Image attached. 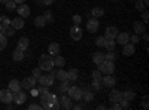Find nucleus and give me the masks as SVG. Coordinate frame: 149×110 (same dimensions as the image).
<instances>
[{
	"label": "nucleus",
	"instance_id": "obj_1",
	"mask_svg": "<svg viewBox=\"0 0 149 110\" xmlns=\"http://www.w3.org/2000/svg\"><path fill=\"white\" fill-rule=\"evenodd\" d=\"M39 67L43 70V71H49L54 68V57L52 55H40L39 58Z\"/></svg>",
	"mask_w": 149,
	"mask_h": 110
},
{
	"label": "nucleus",
	"instance_id": "obj_2",
	"mask_svg": "<svg viewBox=\"0 0 149 110\" xmlns=\"http://www.w3.org/2000/svg\"><path fill=\"white\" fill-rule=\"evenodd\" d=\"M97 70H100L102 71V75H113V71H115V64L112 63V61H103V63L100 64H97Z\"/></svg>",
	"mask_w": 149,
	"mask_h": 110
},
{
	"label": "nucleus",
	"instance_id": "obj_3",
	"mask_svg": "<svg viewBox=\"0 0 149 110\" xmlns=\"http://www.w3.org/2000/svg\"><path fill=\"white\" fill-rule=\"evenodd\" d=\"M55 94H52V92H46V94H43V95H40V106H42V109H46V110H51V104H52V100L55 98Z\"/></svg>",
	"mask_w": 149,
	"mask_h": 110
},
{
	"label": "nucleus",
	"instance_id": "obj_4",
	"mask_svg": "<svg viewBox=\"0 0 149 110\" xmlns=\"http://www.w3.org/2000/svg\"><path fill=\"white\" fill-rule=\"evenodd\" d=\"M67 94H69V97L72 100H76V101L82 100V89L79 86H69Z\"/></svg>",
	"mask_w": 149,
	"mask_h": 110
},
{
	"label": "nucleus",
	"instance_id": "obj_5",
	"mask_svg": "<svg viewBox=\"0 0 149 110\" xmlns=\"http://www.w3.org/2000/svg\"><path fill=\"white\" fill-rule=\"evenodd\" d=\"M0 101L8 104V103H12L14 101V94H12V91L8 88V89H2L0 91Z\"/></svg>",
	"mask_w": 149,
	"mask_h": 110
},
{
	"label": "nucleus",
	"instance_id": "obj_6",
	"mask_svg": "<svg viewBox=\"0 0 149 110\" xmlns=\"http://www.w3.org/2000/svg\"><path fill=\"white\" fill-rule=\"evenodd\" d=\"M82 28L81 26H78V24H73V27L70 28V37L73 40H81L82 39Z\"/></svg>",
	"mask_w": 149,
	"mask_h": 110
},
{
	"label": "nucleus",
	"instance_id": "obj_7",
	"mask_svg": "<svg viewBox=\"0 0 149 110\" xmlns=\"http://www.w3.org/2000/svg\"><path fill=\"white\" fill-rule=\"evenodd\" d=\"M98 27H100V22H98L97 18H90L88 21H86V30H88L90 33H95L98 30Z\"/></svg>",
	"mask_w": 149,
	"mask_h": 110
},
{
	"label": "nucleus",
	"instance_id": "obj_8",
	"mask_svg": "<svg viewBox=\"0 0 149 110\" xmlns=\"http://www.w3.org/2000/svg\"><path fill=\"white\" fill-rule=\"evenodd\" d=\"M36 82H37V79L36 77H33V76H29V77H26L22 82H21V88H24V89H31V88H34L36 86Z\"/></svg>",
	"mask_w": 149,
	"mask_h": 110
},
{
	"label": "nucleus",
	"instance_id": "obj_9",
	"mask_svg": "<svg viewBox=\"0 0 149 110\" xmlns=\"http://www.w3.org/2000/svg\"><path fill=\"white\" fill-rule=\"evenodd\" d=\"M26 100H27V94L26 92H22L21 89L17 91V92H14V101H15V104L21 106V104L26 103Z\"/></svg>",
	"mask_w": 149,
	"mask_h": 110
},
{
	"label": "nucleus",
	"instance_id": "obj_10",
	"mask_svg": "<svg viewBox=\"0 0 149 110\" xmlns=\"http://www.w3.org/2000/svg\"><path fill=\"white\" fill-rule=\"evenodd\" d=\"M102 83H103V86H106V88H113L116 80H115V77L112 75H104L102 77Z\"/></svg>",
	"mask_w": 149,
	"mask_h": 110
},
{
	"label": "nucleus",
	"instance_id": "obj_11",
	"mask_svg": "<svg viewBox=\"0 0 149 110\" xmlns=\"http://www.w3.org/2000/svg\"><path fill=\"white\" fill-rule=\"evenodd\" d=\"M58 100H60V106H61V109L70 110V109L73 107V104H72V98H70V97H67V95H64V94H63V97H61V98H58Z\"/></svg>",
	"mask_w": 149,
	"mask_h": 110
},
{
	"label": "nucleus",
	"instance_id": "obj_12",
	"mask_svg": "<svg viewBox=\"0 0 149 110\" xmlns=\"http://www.w3.org/2000/svg\"><path fill=\"white\" fill-rule=\"evenodd\" d=\"M17 10H18V15H19L21 18H27V17H30V6H29V5L21 3L19 6H17Z\"/></svg>",
	"mask_w": 149,
	"mask_h": 110
},
{
	"label": "nucleus",
	"instance_id": "obj_13",
	"mask_svg": "<svg viewBox=\"0 0 149 110\" xmlns=\"http://www.w3.org/2000/svg\"><path fill=\"white\" fill-rule=\"evenodd\" d=\"M45 76V86H52L54 82H55V71L54 70H49L48 75H43Z\"/></svg>",
	"mask_w": 149,
	"mask_h": 110
},
{
	"label": "nucleus",
	"instance_id": "obj_14",
	"mask_svg": "<svg viewBox=\"0 0 149 110\" xmlns=\"http://www.w3.org/2000/svg\"><path fill=\"white\" fill-rule=\"evenodd\" d=\"M133 28H134V33L136 34H142V33L146 31V24L143 21H136L133 24Z\"/></svg>",
	"mask_w": 149,
	"mask_h": 110
},
{
	"label": "nucleus",
	"instance_id": "obj_15",
	"mask_svg": "<svg viewBox=\"0 0 149 110\" xmlns=\"http://www.w3.org/2000/svg\"><path fill=\"white\" fill-rule=\"evenodd\" d=\"M29 46H30V40L27 37H19L18 42H17V48L21 51H27L29 49Z\"/></svg>",
	"mask_w": 149,
	"mask_h": 110
},
{
	"label": "nucleus",
	"instance_id": "obj_16",
	"mask_svg": "<svg viewBox=\"0 0 149 110\" xmlns=\"http://www.w3.org/2000/svg\"><path fill=\"white\" fill-rule=\"evenodd\" d=\"M118 33H119V31H118V28H116V27L110 26V27H107V28H106V31H104V37H106V39H115Z\"/></svg>",
	"mask_w": 149,
	"mask_h": 110
},
{
	"label": "nucleus",
	"instance_id": "obj_17",
	"mask_svg": "<svg viewBox=\"0 0 149 110\" xmlns=\"http://www.w3.org/2000/svg\"><path fill=\"white\" fill-rule=\"evenodd\" d=\"M115 39H116V43H119V45H125V43L130 42V34H128V33H118Z\"/></svg>",
	"mask_w": 149,
	"mask_h": 110
},
{
	"label": "nucleus",
	"instance_id": "obj_18",
	"mask_svg": "<svg viewBox=\"0 0 149 110\" xmlns=\"http://www.w3.org/2000/svg\"><path fill=\"white\" fill-rule=\"evenodd\" d=\"M124 46V49H122V54L125 55V57H131L134 52H136V48H134V45L133 43H125V45H122Z\"/></svg>",
	"mask_w": 149,
	"mask_h": 110
},
{
	"label": "nucleus",
	"instance_id": "obj_19",
	"mask_svg": "<svg viewBox=\"0 0 149 110\" xmlns=\"http://www.w3.org/2000/svg\"><path fill=\"white\" fill-rule=\"evenodd\" d=\"M121 98H122V95H121V92H119V91L112 89V91L109 92V100H110L112 103H119V101H121Z\"/></svg>",
	"mask_w": 149,
	"mask_h": 110
},
{
	"label": "nucleus",
	"instance_id": "obj_20",
	"mask_svg": "<svg viewBox=\"0 0 149 110\" xmlns=\"http://www.w3.org/2000/svg\"><path fill=\"white\" fill-rule=\"evenodd\" d=\"M10 27H14L15 30H21V28L24 27V18L18 17V18H15V19H12V21H10Z\"/></svg>",
	"mask_w": 149,
	"mask_h": 110
},
{
	"label": "nucleus",
	"instance_id": "obj_21",
	"mask_svg": "<svg viewBox=\"0 0 149 110\" xmlns=\"http://www.w3.org/2000/svg\"><path fill=\"white\" fill-rule=\"evenodd\" d=\"M58 52H60V45L58 43H51L48 46V54L49 55H52V57H55V55H58Z\"/></svg>",
	"mask_w": 149,
	"mask_h": 110
},
{
	"label": "nucleus",
	"instance_id": "obj_22",
	"mask_svg": "<svg viewBox=\"0 0 149 110\" xmlns=\"http://www.w3.org/2000/svg\"><path fill=\"white\" fill-rule=\"evenodd\" d=\"M8 88L12 91V94H14V92H17V91L21 89V83H19V80H17V79H12V80L9 82V86H8Z\"/></svg>",
	"mask_w": 149,
	"mask_h": 110
},
{
	"label": "nucleus",
	"instance_id": "obj_23",
	"mask_svg": "<svg viewBox=\"0 0 149 110\" xmlns=\"http://www.w3.org/2000/svg\"><path fill=\"white\" fill-rule=\"evenodd\" d=\"M34 26H36L37 28H43V27L46 26V19H45V17H43V15L36 17V18H34Z\"/></svg>",
	"mask_w": 149,
	"mask_h": 110
},
{
	"label": "nucleus",
	"instance_id": "obj_24",
	"mask_svg": "<svg viewBox=\"0 0 149 110\" xmlns=\"http://www.w3.org/2000/svg\"><path fill=\"white\" fill-rule=\"evenodd\" d=\"M82 100L85 101H93L94 100V94L91 89H82Z\"/></svg>",
	"mask_w": 149,
	"mask_h": 110
},
{
	"label": "nucleus",
	"instance_id": "obj_25",
	"mask_svg": "<svg viewBox=\"0 0 149 110\" xmlns=\"http://www.w3.org/2000/svg\"><path fill=\"white\" fill-rule=\"evenodd\" d=\"M24 57H26V55H24V51L18 49V48H17L14 52H12V58H14V61H22Z\"/></svg>",
	"mask_w": 149,
	"mask_h": 110
},
{
	"label": "nucleus",
	"instance_id": "obj_26",
	"mask_svg": "<svg viewBox=\"0 0 149 110\" xmlns=\"http://www.w3.org/2000/svg\"><path fill=\"white\" fill-rule=\"evenodd\" d=\"M104 61V54L103 52H95L94 55H93V63L97 66V64H100V63H103Z\"/></svg>",
	"mask_w": 149,
	"mask_h": 110
},
{
	"label": "nucleus",
	"instance_id": "obj_27",
	"mask_svg": "<svg viewBox=\"0 0 149 110\" xmlns=\"http://www.w3.org/2000/svg\"><path fill=\"white\" fill-rule=\"evenodd\" d=\"M54 66H57V67H64L66 66V59H64V57H61V55H55L54 57Z\"/></svg>",
	"mask_w": 149,
	"mask_h": 110
},
{
	"label": "nucleus",
	"instance_id": "obj_28",
	"mask_svg": "<svg viewBox=\"0 0 149 110\" xmlns=\"http://www.w3.org/2000/svg\"><path fill=\"white\" fill-rule=\"evenodd\" d=\"M67 80H69V82L78 80V70H76V68H70V70L67 71Z\"/></svg>",
	"mask_w": 149,
	"mask_h": 110
},
{
	"label": "nucleus",
	"instance_id": "obj_29",
	"mask_svg": "<svg viewBox=\"0 0 149 110\" xmlns=\"http://www.w3.org/2000/svg\"><path fill=\"white\" fill-rule=\"evenodd\" d=\"M104 48L107 51H115V48H116V43L113 39H106L104 40Z\"/></svg>",
	"mask_w": 149,
	"mask_h": 110
},
{
	"label": "nucleus",
	"instance_id": "obj_30",
	"mask_svg": "<svg viewBox=\"0 0 149 110\" xmlns=\"http://www.w3.org/2000/svg\"><path fill=\"white\" fill-rule=\"evenodd\" d=\"M91 15H93L94 18H100V17L104 15V9H103V8H93Z\"/></svg>",
	"mask_w": 149,
	"mask_h": 110
},
{
	"label": "nucleus",
	"instance_id": "obj_31",
	"mask_svg": "<svg viewBox=\"0 0 149 110\" xmlns=\"http://www.w3.org/2000/svg\"><path fill=\"white\" fill-rule=\"evenodd\" d=\"M55 77H57V80H60V82L67 80V71H64V70H58V71H55Z\"/></svg>",
	"mask_w": 149,
	"mask_h": 110
},
{
	"label": "nucleus",
	"instance_id": "obj_32",
	"mask_svg": "<svg viewBox=\"0 0 149 110\" xmlns=\"http://www.w3.org/2000/svg\"><path fill=\"white\" fill-rule=\"evenodd\" d=\"M91 88L94 91H102L103 88V83H102V79H93V83H91Z\"/></svg>",
	"mask_w": 149,
	"mask_h": 110
},
{
	"label": "nucleus",
	"instance_id": "obj_33",
	"mask_svg": "<svg viewBox=\"0 0 149 110\" xmlns=\"http://www.w3.org/2000/svg\"><path fill=\"white\" fill-rule=\"evenodd\" d=\"M67 91H69V80L61 82V83H60V86H58V92H61V94H67Z\"/></svg>",
	"mask_w": 149,
	"mask_h": 110
},
{
	"label": "nucleus",
	"instance_id": "obj_34",
	"mask_svg": "<svg viewBox=\"0 0 149 110\" xmlns=\"http://www.w3.org/2000/svg\"><path fill=\"white\" fill-rule=\"evenodd\" d=\"M121 95H122V98L124 100H127V101H133L134 100V92L133 91H125V92H121Z\"/></svg>",
	"mask_w": 149,
	"mask_h": 110
},
{
	"label": "nucleus",
	"instance_id": "obj_35",
	"mask_svg": "<svg viewBox=\"0 0 149 110\" xmlns=\"http://www.w3.org/2000/svg\"><path fill=\"white\" fill-rule=\"evenodd\" d=\"M6 46H8V37H6L5 34L0 33V51H3Z\"/></svg>",
	"mask_w": 149,
	"mask_h": 110
},
{
	"label": "nucleus",
	"instance_id": "obj_36",
	"mask_svg": "<svg viewBox=\"0 0 149 110\" xmlns=\"http://www.w3.org/2000/svg\"><path fill=\"white\" fill-rule=\"evenodd\" d=\"M5 8H6L9 12H12V10H15V9H17V3L14 2V0H8V2L5 3Z\"/></svg>",
	"mask_w": 149,
	"mask_h": 110
},
{
	"label": "nucleus",
	"instance_id": "obj_37",
	"mask_svg": "<svg viewBox=\"0 0 149 110\" xmlns=\"http://www.w3.org/2000/svg\"><path fill=\"white\" fill-rule=\"evenodd\" d=\"M104 59L106 61H112V63H115V59H116V54L113 51H109L107 54H104Z\"/></svg>",
	"mask_w": 149,
	"mask_h": 110
},
{
	"label": "nucleus",
	"instance_id": "obj_38",
	"mask_svg": "<svg viewBox=\"0 0 149 110\" xmlns=\"http://www.w3.org/2000/svg\"><path fill=\"white\" fill-rule=\"evenodd\" d=\"M104 40H106L104 36H98V37L95 39V45H97L98 48H103V46H104Z\"/></svg>",
	"mask_w": 149,
	"mask_h": 110
},
{
	"label": "nucleus",
	"instance_id": "obj_39",
	"mask_svg": "<svg viewBox=\"0 0 149 110\" xmlns=\"http://www.w3.org/2000/svg\"><path fill=\"white\" fill-rule=\"evenodd\" d=\"M0 24L3 27H8V26H10V19L8 17H0Z\"/></svg>",
	"mask_w": 149,
	"mask_h": 110
},
{
	"label": "nucleus",
	"instance_id": "obj_40",
	"mask_svg": "<svg viewBox=\"0 0 149 110\" xmlns=\"http://www.w3.org/2000/svg\"><path fill=\"white\" fill-rule=\"evenodd\" d=\"M139 42H140V36H139V34H133V36H130V43L136 45V43H139Z\"/></svg>",
	"mask_w": 149,
	"mask_h": 110
},
{
	"label": "nucleus",
	"instance_id": "obj_41",
	"mask_svg": "<svg viewBox=\"0 0 149 110\" xmlns=\"http://www.w3.org/2000/svg\"><path fill=\"white\" fill-rule=\"evenodd\" d=\"M72 21H73V24H78V26H81L82 17H81V15H73V17H72Z\"/></svg>",
	"mask_w": 149,
	"mask_h": 110
},
{
	"label": "nucleus",
	"instance_id": "obj_42",
	"mask_svg": "<svg viewBox=\"0 0 149 110\" xmlns=\"http://www.w3.org/2000/svg\"><path fill=\"white\" fill-rule=\"evenodd\" d=\"M91 76H93V79H102V77H103V75H102L100 70H94Z\"/></svg>",
	"mask_w": 149,
	"mask_h": 110
},
{
	"label": "nucleus",
	"instance_id": "obj_43",
	"mask_svg": "<svg viewBox=\"0 0 149 110\" xmlns=\"http://www.w3.org/2000/svg\"><path fill=\"white\" fill-rule=\"evenodd\" d=\"M45 17V19H46V22H54V18H52V14H51V12H46V14L43 15Z\"/></svg>",
	"mask_w": 149,
	"mask_h": 110
},
{
	"label": "nucleus",
	"instance_id": "obj_44",
	"mask_svg": "<svg viewBox=\"0 0 149 110\" xmlns=\"http://www.w3.org/2000/svg\"><path fill=\"white\" fill-rule=\"evenodd\" d=\"M40 75H42V68H40V67H37V68H34V70H33V77H36V79H37Z\"/></svg>",
	"mask_w": 149,
	"mask_h": 110
},
{
	"label": "nucleus",
	"instance_id": "obj_45",
	"mask_svg": "<svg viewBox=\"0 0 149 110\" xmlns=\"http://www.w3.org/2000/svg\"><path fill=\"white\" fill-rule=\"evenodd\" d=\"M145 8H146V5L145 3H142V2H139V0H137V3H136V9H137V10H145Z\"/></svg>",
	"mask_w": 149,
	"mask_h": 110
},
{
	"label": "nucleus",
	"instance_id": "obj_46",
	"mask_svg": "<svg viewBox=\"0 0 149 110\" xmlns=\"http://www.w3.org/2000/svg\"><path fill=\"white\" fill-rule=\"evenodd\" d=\"M142 19H143L145 24L149 21V14H148V10H142Z\"/></svg>",
	"mask_w": 149,
	"mask_h": 110
},
{
	"label": "nucleus",
	"instance_id": "obj_47",
	"mask_svg": "<svg viewBox=\"0 0 149 110\" xmlns=\"http://www.w3.org/2000/svg\"><path fill=\"white\" fill-rule=\"evenodd\" d=\"M29 109H30V110H42V106H40V104H34V103H33V104H30V106H29Z\"/></svg>",
	"mask_w": 149,
	"mask_h": 110
},
{
	"label": "nucleus",
	"instance_id": "obj_48",
	"mask_svg": "<svg viewBox=\"0 0 149 110\" xmlns=\"http://www.w3.org/2000/svg\"><path fill=\"white\" fill-rule=\"evenodd\" d=\"M46 92H48V88L43 86V85H42V88L37 89V94H39V95H43V94H46Z\"/></svg>",
	"mask_w": 149,
	"mask_h": 110
},
{
	"label": "nucleus",
	"instance_id": "obj_49",
	"mask_svg": "<svg viewBox=\"0 0 149 110\" xmlns=\"http://www.w3.org/2000/svg\"><path fill=\"white\" fill-rule=\"evenodd\" d=\"M112 109H113V110H121V109H122V106H121L119 103H113V106H112Z\"/></svg>",
	"mask_w": 149,
	"mask_h": 110
},
{
	"label": "nucleus",
	"instance_id": "obj_50",
	"mask_svg": "<svg viewBox=\"0 0 149 110\" xmlns=\"http://www.w3.org/2000/svg\"><path fill=\"white\" fill-rule=\"evenodd\" d=\"M143 107H145V109H148V97H146V95L143 97Z\"/></svg>",
	"mask_w": 149,
	"mask_h": 110
},
{
	"label": "nucleus",
	"instance_id": "obj_51",
	"mask_svg": "<svg viewBox=\"0 0 149 110\" xmlns=\"http://www.w3.org/2000/svg\"><path fill=\"white\" fill-rule=\"evenodd\" d=\"M72 109H74V110H81V109H84V106H82V104H76V106H73Z\"/></svg>",
	"mask_w": 149,
	"mask_h": 110
},
{
	"label": "nucleus",
	"instance_id": "obj_52",
	"mask_svg": "<svg viewBox=\"0 0 149 110\" xmlns=\"http://www.w3.org/2000/svg\"><path fill=\"white\" fill-rule=\"evenodd\" d=\"M43 5H52L54 3V0H42Z\"/></svg>",
	"mask_w": 149,
	"mask_h": 110
},
{
	"label": "nucleus",
	"instance_id": "obj_53",
	"mask_svg": "<svg viewBox=\"0 0 149 110\" xmlns=\"http://www.w3.org/2000/svg\"><path fill=\"white\" fill-rule=\"evenodd\" d=\"M142 34H143V40H145V42H148V40H149V36H148V33L145 31V33H142Z\"/></svg>",
	"mask_w": 149,
	"mask_h": 110
},
{
	"label": "nucleus",
	"instance_id": "obj_54",
	"mask_svg": "<svg viewBox=\"0 0 149 110\" xmlns=\"http://www.w3.org/2000/svg\"><path fill=\"white\" fill-rule=\"evenodd\" d=\"M30 91H31V95H33V97H34V95H39V94H37V89H33V88H31Z\"/></svg>",
	"mask_w": 149,
	"mask_h": 110
},
{
	"label": "nucleus",
	"instance_id": "obj_55",
	"mask_svg": "<svg viewBox=\"0 0 149 110\" xmlns=\"http://www.w3.org/2000/svg\"><path fill=\"white\" fill-rule=\"evenodd\" d=\"M14 2H15L17 5H21V3H24V2H26V0H14Z\"/></svg>",
	"mask_w": 149,
	"mask_h": 110
},
{
	"label": "nucleus",
	"instance_id": "obj_56",
	"mask_svg": "<svg viewBox=\"0 0 149 110\" xmlns=\"http://www.w3.org/2000/svg\"><path fill=\"white\" fill-rule=\"evenodd\" d=\"M97 109H98V110H102V109H106V106H104V104H98Z\"/></svg>",
	"mask_w": 149,
	"mask_h": 110
},
{
	"label": "nucleus",
	"instance_id": "obj_57",
	"mask_svg": "<svg viewBox=\"0 0 149 110\" xmlns=\"http://www.w3.org/2000/svg\"><path fill=\"white\" fill-rule=\"evenodd\" d=\"M142 3H145V5L148 6V5H149V0H142Z\"/></svg>",
	"mask_w": 149,
	"mask_h": 110
},
{
	"label": "nucleus",
	"instance_id": "obj_58",
	"mask_svg": "<svg viewBox=\"0 0 149 110\" xmlns=\"http://www.w3.org/2000/svg\"><path fill=\"white\" fill-rule=\"evenodd\" d=\"M6 2H8V0H0V3H3V5H5Z\"/></svg>",
	"mask_w": 149,
	"mask_h": 110
},
{
	"label": "nucleus",
	"instance_id": "obj_59",
	"mask_svg": "<svg viewBox=\"0 0 149 110\" xmlns=\"http://www.w3.org/2000/svg\"><path fill=\"white\" fill-rule=\"evenodd\" d=\"M0 31H2V24H0Z\"/></svg>",
	"mask_w": 149,
	"mask_h": 110
}]
</instances>
